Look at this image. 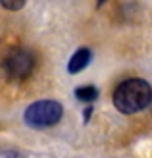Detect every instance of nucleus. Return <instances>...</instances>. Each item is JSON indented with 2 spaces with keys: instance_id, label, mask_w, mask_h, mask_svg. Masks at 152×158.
<instances>
[{
  "instance_id": "obj_3",
  "label": "nucleus",
  "mask_w": 152,
  "mask_h": 158,
  "mask_svg": "<svg viewBox=\"0 0 152 158\" xmlns=\"http://www.w3.org/2000/svg\"><path fill=\"white\" fill-rule=\"evenodd\" d=\"M35 69V56L27 48H12L4 58V72L10 79H25Z\"/></svg>"
},
{
  "instance_id": "obj_7",
  "label": "nucleus",
  "mask_w": 152,
  "mask_h": 158,
  "mask_svg": "<svg viewBox=\"0 0 152 158\" xmlns=\"http://www.w3.org/2000/svg\"><path fill=\"white\" fill-rule=\"evenodd\" d=\"M91 114H92V106H89V108L85 110V122L89 120V116H91Z\"/></svg>"
},
{
  "instance_id": "obj_5",
  "label": "nucleus",
  "mask_w": 152,
  "mask_h": 158,
  "mask_svg": "<svg viewBox=\"0 0 152 158\" xmlns=\"http://www.w3.org/2000/svg\"><path fill=\"white\" fill-rule=\"evenodd\" d=\"M75 97L79 100L83 102H92L94 98L98 97V89L92 85H85V87H79V89H75Z\"/></svg>"
},
{
  "instance_id": "obj_1",
  "label": "nucleus",
  "mask_w": 152,
  "mask_h": 158,
  "mask_svg": "<svg viewBox=\"0 0 152 158\" xmlns=\"http://www.w3.org/2000/svg\"><path fill=\"white\" fill-rule=\"evenodd\" d=\"M152 102V87L142 79H127L114 91V106L121 114H137Z\"/></svg>"
},
{
  "instance_id": "obj_6",
  "label": "nucleus",
  "mask_w": 152,
  "mask_h": 158,
  "mask_svg": "<svg viewBox=\"0 0 152 158\" xmlns=\"http://www.w3.org/2000/svg\"><path fill=\"white\" fill-rule=\"evenodd\" d=\"M2 6H4V8H8V10H19V8L23 6V2L14 4V2H8V0H2Z\"/></svg>"
},
{
  "instance_id": "obj_4",
  "label": "nucleus",
  "mask_w": 152,
  "mask_h": 158,
  "mask_svg": "<svg viewBox=\"0 0 152 158\" xmlns=\"http://www.w3.org/2000/svg\"><path fill=\"white\" fill-rule=\"evenodd\" d=\"M92 58V52L89 48H79L73 56L69 58V64H68V72L69 73H79L89 66V62Z\"/></svg>"
},
{
  "instance_id": "obj_2",
  "label": "nucleus",
  "mask_w": 152,
  "mask_h": 158,
  "mask_svg": "<svg viewBox=\"0 0 152 158\" xmlns=\"http://www.w3.org/2000/svg\"><path fill=\"white\" fill-rule=\"evenodd\" d=\"M64 116V108L60 102L56 100H37L33 104H29L23 118L29 127L35 129H44L56 125Z\"/></svg>"
}]
</instances>
